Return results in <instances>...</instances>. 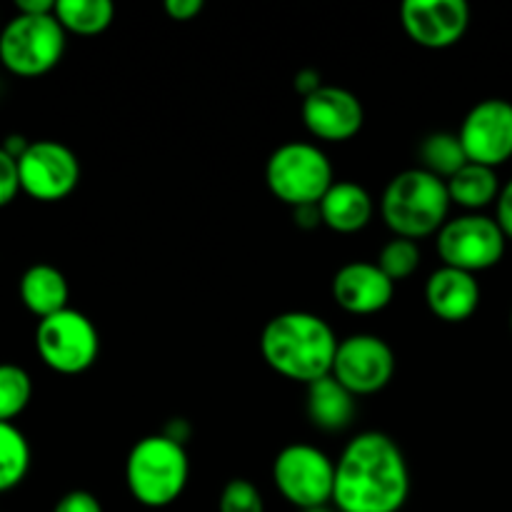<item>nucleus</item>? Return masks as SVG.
<instances>
[{
  "mask_svg": "<svg viewBox=\"0 0 512 512\" xmlns=\"http://www.w3.org/2000/svg\"><path fill=\"white\" fill-rule=\"evenodd\" d=\"M165 13L178 23H188L203 13V0H165Z\"/></svg>",
  "mask_w": 512,
  "mask_h": 512,
  "instance_id": "c85d7f7f",
  "label": "nucleus"
},
{
  "mask_svg": "<svg viewBox=\"0 0 512 512\" xmlns=\"http://www.w3.org/2000/svg\"><path fill=\"white\" fill-rule=\"evenodd\" d=\"M400 23L420 48L445 50L463 40L470 8L465 0H408L400 8Z\"/></svg>",
  "mask_w": 512,
  "mask_h": 512,
  "instance_id": "ddd939ff",
  "label": "nucleus"
},
{
  "mask_svg": "<svg viewBox=\"0 0 512 512\" xmlns=\"http://www.w3.org/2000/svg\"><path fill=\"white\" fill-rule=\"evenodd\" d=\"M508 238L498 220L488 215L468 213L448 220L438 233V255L448 268L480 273L503 260Z\"/></svg>",
  "mask_w": 512,
  "mask_h": 512,
  "instance_id": "1a4fd4ad",
  "label": "nucleus"
},
{
  "mask_svg": "<svg viewBox=\"0 0 512 512\" xmlns=\"http://www.w3.org/2000/svg\"><path fill=\"white\" fill-rule=\"evenodd\" d=\"M450 205L445 180L423 168H410L388 183L380 200V215L395 238L420 240L440 233L448 223Z\"/></svg>",
  "mask_w": 512,
  "mask_h": 512,
  "instance_id": "7ed1b4c3",
  "label": "nucleus"
},
{
  "mask_svg": "<svg viewBox=\"0 0 512 512\" xmlns=\"http://www.w3.org/2000/svg\"><path fill=\"white\" fill-rule=\"evenodd\" d=\"M30 470V445L13 423H0V493L18 488Z\"/></svg>",
  "mask_w": 512,
  "mask_h": 512,
  "instance_id": "5701e85b",
  "label": "nucleus"
},
{
  "mask_svg": "<svg viewBox=\"0 0 512 512\" xmlns=\"http://www.w3.org/2000/svg\"><path fill=\"white\" fill-rule=\"evenodd\" d=\"M273 483L290 505L300 510L333 503L335 463L313 445H288L273 463Z\"/></svg>",
  "mask_w": 512,
  "mask_h": 512,
  "instance_id": "6e6552de",
  "label": "nucleus"
},
{
  "mask_svg": "<svg viewBox=\"0 0 512 512\" xmlns=\"http://www.w3.org/2000/svg\"><path fill=\"white\" fill-rule=\"evenodd\" d=\"M20 170L18 160L0 148V208L10 205L20 193Z\"/></svg>",
  "mask_w": 512,
  "mask_h": 512,
  "instance_id": "bb28decb",
  "label": "nucleus"
},
{
  "mask_svg": "<svg viewBox=\"0 0 512 512\" xmlns=\"http://www.w3.org/2000/svg\"><path fill=\"white\" fill-rule=\"evenodd\" d=\"M218 512H265L263 495L250 480L235 478L220 493Z\"/></svg>",
  "mask_w": 512,
  "mask_h": 512,
  "instance_id": "a878e982",
  "label": "nucleus"
},
{
  "mask_svg": "<svg viewBox=\"0 0 512 512\" xmlns=\"http://www.w3.org/2000/svg\"><path fill=\"white\" fill-rule=\"evenodd\" d=\"M265 183L290 208L318 205L335 183L328 155L313 143H285L268 158Z\"/></svg>",
  "mask_w": 512,
  "mask_h": 512,
  "instance_id": "39448f33",
  "label": "nucleus"
},
{
  "mask_svg": "<svg viewBox=\"0 0 512 512\" xmlns=\"http://www.w3.org/2000/svg\"><path fill=\"white\" fill-rule=\"evenodd\" d=\"M395 295V283L378 268V263H355L343 265L333 275V300L353 315H373L390 305Z\"/></svg>",
  "mask_w": 512,
  "mask_h": 512,
  "instance_id": "2eb2a0df",
  "label": "nucleus"
},
{
  "mask_svg": "<svg viewBox=\"0 0 512 512\" xmlns=\"http://www.w3.org/2000/svg\"><path fill=\"white\" fill-rule=\"evenodd\" d=\"M33 398V380L20 365L0 363V423H13Z\"/></svg>",
  "mask_w": 512,
  "mask_h": 512,
  "instance_id": "b1692460",
  "label": "nucleus"
},
{
  "mask_svg": "<svg viewBox=\"0 0 512 512\" xmlns=\"http://www.w3.org/2000/svg\"><path fill=\"white\" fill-rule=\"evenodd\" d=\"M190 460L183 443L165 433L148 435L133 445L125 463L130 495L145 508H168L188 485Z\"/></svg>",
  "mask_w": 512,
  "mask_h": 512,
  "instance_id": "20e7f679",
  "label": "nucleus"
},
{
  "mask_svg": "<svg viewBox=\"0 0 512 512\" xmlns=\"http://www.w3.org/2000/svg\"><path fill=\"white\" fill-rule=\"evenodd\" d=\"M53 512H103V505L88 490H70L55 503Z\"/></svg>",
  "mask_w": 512,
  "mask_h": 512,
  "instance_id": "cd10ccee",
  "label": "nucleus"
},
{
  "mask_svg": "<svg viewBox=\"0 0 512 512\" xmlns=\"http://www.w3.org/2000/svg\"><path fill=\"white\" fill-rule=\"evenodd\" d=\"M418 155L420 163H423L420 168L428 170V173H433L440 180H450L463 165L470 163L458 133H445V130L430 133L428 138H423Z\"/></svg>",
  "mask_w": 512,
  "mask_h": 512,
  "instance_id": "4be33fe9",
  "label": "nucleus"
},
{
  "mask_svg": "<svg viewBox=\"0 0 512 512\" xmlns=\"http://www.w3.org/2000/svg\"><path fill=\"white\" fill-rule=\"evenodd\" d=\"M498 225L505 233V238L512 240V178L503 185L498 195Z\"/></svg>",
  "mask_w": 512,
  "mask_h": 512,
  "instance_id": "c756f323",
  "label": "nucleus"
},
{
  "mask_svg": "<svg viewBox=\"0 0 512 512\" xmlns=\"http://www.w3.org/2000/svg\"><path fill=\"white\" fill-rule=\"evenodd\" d=\"M318 205L323 225L343 235L363 230L375 213V203L368 190L350 180H335Z\"/></svg>",
  "mask_w": 512,
  "mask_h": 512,
  "instance_id": "f3484780",
  "label": "nucleus"
},
{
  "mask_svg": "<svg viewBox=\"0 0 512 512\" xmlns=\"http://www.w3.org/2000/svg\"><path fill=\"white\" fill-rule=\"evenodd\" d=\"M425 303L435 318L445 323H463L478 310L480 285L473 273L443 265L425 283Z\"/></svg>",
  "mask_w": 512,
  "mask_h": 512,
  "instance_id": "dca6fc26",
  "label": "nucleus"
},
{
  "mask_svg": "<svg viewBox=\"0 0 512 512\" xmlns=\"http://www.w3.org/2000/svg\"><path fill=\"white\" fill-rule=\"evenodd\" d=\"M318 88H323L318 70H313V68L298 70V75H295V90L303 95V100L308 98V95H313Z\"/></svg>",
  "mask_w": 512,
  "mask_h": 512,
  "instance_id": "7c9ffc66",
  "label": "nucleus"
},
{
  "mask_svg": "<svg viewBox=\"0 0 512 512\" xmlns=\"http://www.w3.org/2000/svg\"><path fill=\"white\" fill-rule=\"evenodd\" d=\"M20 188L40 203L68 198L80 183V160L58 140H35L18 160Z\"/></svg>",
  "mask_w": 512,
  "mask_h": 512,
  "instance_id": "9d476101",
  "label": "nucleus"
},
{
  "mask_svg": "<svg viewBox=\"0 0 512 512\" xmlns=\"http://www.w3.org/2000/svg\"><path fill=\"white\" fill-rule=\"evenodd\" d=\"M65 53V28L55 13H18L0 33V63L20 78H38L53 70Z\"/></svg>",
  "mask_w": 512,
  "mask_h": 512,
  "instance_id": "423d86ee",
  "label": "nucleus"
},
{
  "mask_svg": "<svg viewBox=\"0 0 512 512\" xmlns=\"http://www.w3.org/2000/svg\"><path fill=\"white\" fill-rule=\"evenodd\" d=\"M420 265V248L415 240L408 238H393L390 243H385V248L380 250L378 268L388 275L393 283L410 278V275L418 270Z\"/></svg>",
  "mask_w": 512,
  "mask_h": 512,
  "instance_id": "393cba45",
  "label": "nucleus"
},
{
  "mask_svg": "<svg viewBox=\"0 0 512 512\" xmlns=\"http://www.w3.org/2000/svg\"><path fill=\"white\" fill-rule=\"evenodd\" d=\"M355 413H358L355 395L333 375H325L308 385V418L315 428L325 433H340L353 425Z\"/></svg>",
  "mask_w": 512,
  "mask_h": 512,
  "instance_id": "a211bd4d",
  "label": "nucleus"
},
{
  "mask_svg": "<svg viewBox=\"0 0 512 512\" xmlns=\"http://www.w3.org/2000/svg\"><path fill=\"white\" fill-rule=\"evenodd\" d=\"M295 223L303 230H315L318 225H323L320 218V205H303V208H295Z\"/></svg>",
  "mask_w": 512,
  "mask_h": 512,
  "instance_id": "2f4dec72",
  "label": "nucleus"
},
{
  "mask_svg": "<svg viewBox=\"0 0 512 512\" xmlns=\"http://www.w3.org/2000/svg\"><path fill=\"white\" fill-rule=\"evenodd\" d=\"M470 163L498 168L512 158V103L503 98L480 100L465 115L458 133Z\"/></svg>",
  "mask_w": 512,
  "mask_h": 512,
  "instance_id": "f8f14e48",
  "label": "nucleus"
},
{
  "mask_svg": "<svg viewBox=\"0 0 512 512\" xmlns=\"http://www.w3.org/2000/svg\"><path fill=\"white\" fill-rule=\"evenodd\" d=\"M410 495V470L390 435L368 430L335 463L333 503L340 512H398Z\"/></svg>",
  "mask_w": 512,
  "mask_h": 512,
  "instance_id": "f257e3e1",
  "label": "nucleus"
},
{
  "mask_svg": "<svg viewBox=\"0 0 512 512\" xmlns=\"http://www.w3.org/2000/svg\"><path fill=\"white\" fill-rule=\"evenodd\" d=\"M510 330H512V313H510Z\"/></svg>",
  "mask_w": 512,
  "mask_h": 512,
  "instance_id": "f704fd0d",
  "label": "nucleus"
},
{
  "mask_svg": "<svg viewBox=\"0 0 512 512\" xmlns=\"http://www.w3.org/2000/svg\"><path fill=\"white\" fill-rule=\"evenodd\" d=\"M18 13L23 15H50L55 13V3L53 0H18L15 3Z\"/></svg>",
  "mask_w": 512,
  "mask_h": 512,
  "instance_id": "473e14b6",
  "label": "nucleus"
},
{
  "mask_svg": "<svg viewBox=\"0 0 512 512\" xmlns=\"http://www.w3.org/2000/svg\"><path fill=\"white\" fill-rule=\"evenodd\" d=\"M260 353L278 375L310 385L333 373L338 338L320 315L288 310L265 323Z\"/></svg>",
  "mask_w": 512,
  "mask_h": 512,
  "instance_id": "f03ea898",
  "label": "nucleus"
},
{
  "mask_svg": "<svg viewBox=\"0 0 512 512\" xmlns=\"http://www.w3.org/2000/svg\"><path fill=\"white\" fill-rule=\"evenodd\" d=\"M450 193V203H458L460 208L480 210L495 203L500 195V180L495 175V168L468 163L458 170L450 180H445Z\"/></svg>",
  "mask_w": 512,
  "mask_h": 512,
  "instance_id": "aec40b11",
  "label": "nucleus"
},
{
  "mask_svg": "<svg viewBox=\"0 0 512 512\" xmlns=\"http://www.w3.org/2000/svg\"><path fill=\"white\" fill-rule=\"evenodd\" d=\"M303 123L318 140L345 143L355 138L365 123L363 103L348 88L323 85L303 100Z\"/></svg>",
  "mask_w": 512,
  "mask_h": 512,
  "instance_id": "4468645a",
  "label": "nucleus"
},
{
  "mask_svg": "<svg viewBox=\"0 0 512 512\" xmlns=\"http://www.w3.org/2000/svg\"><path fill=\"white\" fill-rule=\"evenodd\" d=\"M20 300L40 320L68 308L70 288L65 275L48 263L30 265L20 278Z\"/></svg>",
  "mask_w": 512,
  "mask_h": 512,
  "instance_id": "6ab92c4d",
  "label": "nucleus"
},
{
  "mask_svg": "<svg viewBox=\"0 0 512 512\" xmlns=\"http://www.w3.org/2000/svg\"><path fill=\"white\" fill-rule=\"evenodd\" d=\"M40 360L60 375H78L93 368L100 353V335L93 320L78 310H60L43 318L35 330Z\"/></svg>",
  "mask_w": 512,
  "mask_h": 512,
  "instance_id": "0eeeda50",
  "label": "nucleus"
},
{
  "mask_svg": "<svg viewBox=\"0 0 512 512\" xmlns=\"http://www.w3.org/2000/svg\"><path fill=\"white\" fill-rule=\"evenodd\" d=\"M305 512H333L328 508V505H325V508H315V510H305Z\"/></svg>",
  "mask_w": 512,
  "mask_h": 512,
  "instance_id": "72a5a7b5",
  "label": "nucleus"
},
{
  "mask_svg": "<svg viewBox=\"0 0 512 512\" xmlns=\"http://www.w3.org/2000/svg\"><path fill=\"white\" fill-rule=\"evenodd\" d=\"M55 18L65 33L100 35L115 18V5L110 0H58Z\"/></svg>",
  "mask_w": 512,
  "mask_h": 512,
  "instance_id": "412c9836",
  "label": "nucleus"
},
{
  "mask_svg": "<svg viewBox=\"0 0 512 512\" xmlns=\"http://www.w3.org/2000/svg\"><path fill=\"white\" fill-rule=\"evenodd\" d=\"M330 375L355 398L380 393L395 375L393 348L378 335H350L338 343Z\"/></svg>",
  "mask_w": 512,
  "mask_h": 512,
  "instance_id": "9b49d317",
  "label": "nucleus"
}]
</instances>
